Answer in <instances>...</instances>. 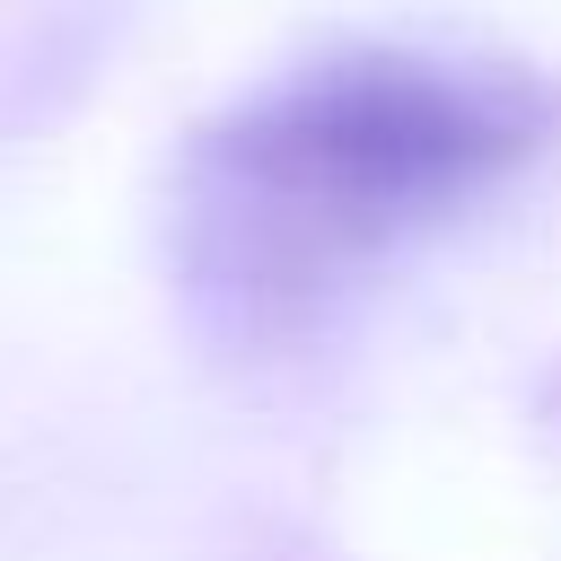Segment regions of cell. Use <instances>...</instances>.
Masks as SVG:
<instances>
[{
	"label": "cell",
	"instance_id": "1",
	"mask_svg": "<svg viewBox=\"0 0 561 561\" xmlns=\"http://www.w3.org/2000/svg\"><path fill=\"white\" fill-rule=\"evenodd\" d=\"M561 131V88L508 61L333 53L219 114L175 175V254L245 342L298 333L394 245L500 193Z\"/></svg>",
	"mask_w": 561,
	"mask_h": 561
}]
</instances>
